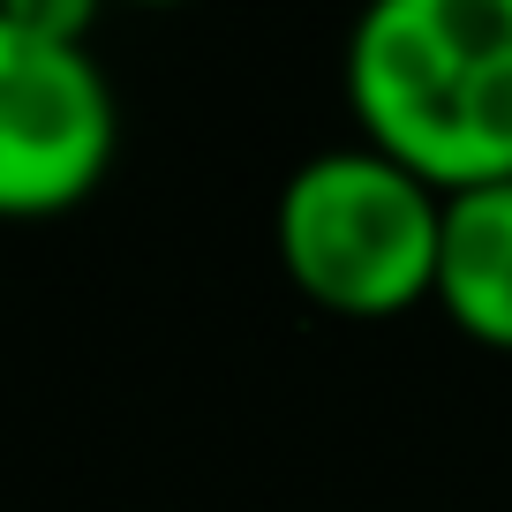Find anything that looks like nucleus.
<instances>
[{"mask_svg": "<svg viewBox=\"0 0 512 512\" xmlns=\"http://www.w3.org/2000/svg\"><path fill=\"white\" fill-rule=\"evenodd\" d=\"M347 106L437 196L512 181V0H377L347 38Z\"/></svg>", "mask_w": 512, "mask_h": 512, "instance_id": "obj_1", "label": "nucleus"}, {"mask_svg": "<svg viewBox=\"0 0 512 512\" xmlns=\"http://www.w3.org/2000/svg\"><path fill=\"white\" fill-rule=\"evenodd\" d=\"M272 241L287 279L324 317L384 324L415 302H437L445 196L377 144H339L287 174Z\"/></svg>", "mask_w": 512, "mask_h": 512, "instance_id": "obj_2", "label": "nucleus"}, {"mask_svg": "<svg viewBox=\"0 0 512 512\" xmlns=\"http://www.w3.org/2000/svg\"><path fill=\"white\" fill-rule=\"evenodd\" d=\"M83 31V8L0 0V219L76 211L113 166L121 106Z\"/></svg>", "mask_w": 512, "mask_h": 512, "instance_id": "obj_3", "label": "nucleus"}, {"mask_svg": "<svg viewBox=\"0 0 512 512\" xmlns=\"http://www.w3.org/2000/svg\"><path fill=\"white\" fill-rule=\"evenodd\" d=\"M437 309L482 347H512V181L445 196Z\"/></svg>", "mask_w": 512, "mask_h": 512, "instance_id": "obj_4", "label": "nucleus"}]
</instances>
